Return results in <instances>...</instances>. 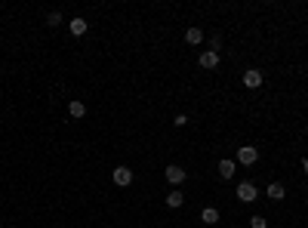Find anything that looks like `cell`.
<instances>
[{"label":"cell","instance_id":"cell-1","mask_svg":"<svg viewBox=\"0 0 308 228\" xmlns=\"http://www.w3.org/2000/svg\"><path fill=\"white\" fill-rule=\"evenodd\" d=\"M164 176H167V182H170V185H176V188H179V185L185 182V176H188V173H185L182 167H179V164H170V167L164 170Z\"/></svg>","mask_w":308,"mask_h":228},{"label":"cell","instance_id":"cell-2","mask_svg":"<svg viewBox=\"0 0 308 228\" xmlns=\"http://www.w3.org/2000/svg\"><path fill=\"white\" fill-rule=\"evenodd\" d=\"M259 161V148H253V145H244V148H238V164H244V167H253Z\"/></svg>","mask_w":308,"mask_h":228},{"label":"cell","instance_id":"cell-3","mask_svg":"<svg viewBox=\"0 0 308 228\" xmlns=\"http://www.w3.org/2000/svg\"><path fill=\"white\" fill-rule=\"evenodd\" d=\"M259 198V188L253 185V182H241L238 185V201H244V204H253Z\"/></svg>","mask_w":308,"mask_h":228},{"label":"cell","instance_id":"cell-4","mask_svg":"<svg viewBox=\"0 0 308 228\" xmlns=\"http://www.w3.org/2000/svg\"><path fill=\"white\" fill-rule=\"evenodd\" d=\"M197 65H201V68H207V71H213V68H219V52L204 49L201 56H197Z\"/></svg>","mask_w":308,"mask_h":228},{"label":"cell","instance_id":"cell-5","mask_svg":"<svg viewBox=\"0 0 308 228\" xmlns=\"http://www.w3.org/2000/svg\"><path fill=\"white\" fill-rule=\"evenodd\" d=\"M111 179H114V185L126 188V185L133 182V170H130V167H114V173H111Z\"/></svg>","mask_w":308,"mask_h":228},{"label":"cell","instance_id":"cell-6","mask_svg":"<svg viewBox=\"0 0 308 228\" xmlns=\"http://www.w3.org/2000/svg\"><path fill=\"white\" fill-rule=\"evenodd\" d=\"M234 173H238V161H231V157H222V161H219V176L228 182V179H234Z\"/></svg>","mask_w":308,"mask_h":228},{"label":"cell","instance_id":"cell-7","mask_svg":"<svg viewBox=\"0 0 308 228\" xmlns=\"http://www.w3.org/2000/svg\"><path fill=\"white\" fill-rule=\"evenodd\" d=\"M262 71L259 68H250V71H244V86H250V90H256V86H262Z\"/></svg>","mask_w":308,"mask_h":228},{"label":"cell","instance_id":"cell-8","mask_svg":"<svg viewBox=\"0 0 308 228\" xmlns=\"http://www.w3.org/2000/svg\"><path fill=\"white\" fill-rule=\"evenodd\" d=\"M86 28H89V25H86V19H80V15H77V19H71V22H68V31L74 34V37H83V34H86Z\"/></svg>","mask_w":308,"mask_h":228},{"label":"cell","instance_id":"cell-9","mask_svg":"<svg viewBox=\"0 0 308 228\" xmlns=\"http://www.w3.org/2000/svg\"><path fill=\"white\" fill-rule=\"evenodd\" d=\"M68 114H71V117H77V120H80V117H86V105H83L80 99H71V105H68Z\"/></svg>","mask_w":308,"mask_h":228},{"label":"cell","instance_id":"cell-10","mask_svg":"<svg viewBox=\"0 0 308 228\" xmlns=\"http://www.w3.org/2000/svg\"><path fill=\"white\" fill-rule=\"evenodd\" d=\"M201 222H204V225H216V222H219V210H216V207H204Z\"/></svg>","mask_w":308,"mask_h":228},{"label":"cell","instance_id":"cell-11","mask_svg":"<svg viewBox=\"0 0 308 228\" xmlns=\"http://www.w3.org/2000/svg\"><path fill=\"white\" fill-rule=\"evenodd\" d=\"M182 204H185V198H182V191H179V188H173L170 195H167V207L179 210V207H182Z\"/></svg>","mask_w":308,"mask_h":228},{"label":"cell","instance_id":"cell-12","mask_svg":"<svg viewBox=\"0 0 308 228\" xmlns=\"http://www.w3.org/2000/svg\"><path fill=\"white\" fill-rule=\"evenodd\" d=\"M185 40H188L191 46L204 43V31H201V28H188V31H185Z\"/></svg>","mask_w":308,"mask_h":228},{"label":"cell","instance_id":"cell-13","mask_svg":"<svg viewBox=\"0 0 308 228\" xmlns=\"http://www.w3.org/2000/svg\"><path fill=\"white\" fill-rule=\"evenodd\" d=\"M268 198H275V201H284V198H287V188H284L281 182H271V185H268Z\"/></svg>","mask_w":308,"mask_h":228},{"label":"cell","instance_id":"cell-14","mask_svg":"<svg viewBox=\"0 0 308 228\" xmlns=\"http://www.w3.org/2000/svg\"><path fill=\"white\" fill-rule=\"evenodd\" d=\"M46 25H49V28L62 25V12H59V9H56V12H49V15H46Z\"/></svg>","mask_w":308,"mask_h":228},{"label":"cell","instance_id":"cell-15","mask_svg":"<svg viewBox=\"0 0 308 228\" xmlns=\"http://www.w3.org/2000/svg\"><path fill=\"white\" fill-rule=\"evenodd\" d=\"M250 228H268V219H265V216H253V219H250Z\"/></svg>","mask_w":308,"mask_h":228},{"label":"cell","instance_id":"cell-16","mask_svg":"<svg viewBox=\"0 0 308 228\" xmlns=\"http://www.w3.org/2000/svg\"><path fill=\"white\" fill-rule=\"evenodd\" d=\"M173 124H176V127H185V124H188V117H185V114H176Z\"/></svg>","mask_w":308,"mask_h":228},{"label":"cell","instance_id":"cell-17","mask_svg":"<svg viewBox=\"0 0 308 228\" xmlns=\"http://www.w3.org/2000/svg\"><path fill=\"white\" fill-rule=\"evenodd\" d=\"M302 170H305V176H308V161H305V164H302Z\"/></svg>","mask_w":308,"mask_h":228}]
</instances>
